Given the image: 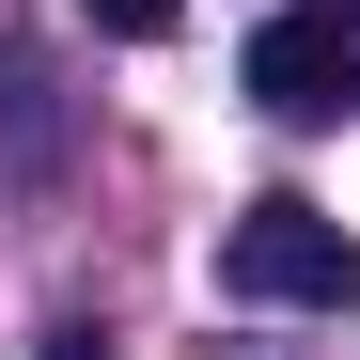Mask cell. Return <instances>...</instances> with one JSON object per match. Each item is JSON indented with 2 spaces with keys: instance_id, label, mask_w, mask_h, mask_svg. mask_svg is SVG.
<instances>
[{
  "instance_id": "3957f363",
  "label": "cell",
  "mask_w": 360,
  "mask_h": 360,
  "mask_svg": "<svg viewBox=\"0 0 360 360\" xmlns=\"http://www.w3.org/2000/svg\"><path fill=\"white\" fill-rule=\"evenodd\" d=\"M79 16H94V32H110V47H157V32H172V16H188V0H79Z\"/></svg>"
},
{
  "instance_id": "277c9868",
  "label": "cell",
  "mask_w": 360,
  "mask_h": 360,
  "mask_svg": "<svg viewBox=\"0 0 360 360\" xmlns=\"http://www.w3.org/2000/svg\"><path fill=\"white\" fill-rule=\"evenodd\" d=\"M47 360H110V345H94V329H47Z\"/></svg>"
},
{
  "instance_id": "6da1fadb",
  "label": "cell",
  "mask_w": 360,
  "mask_h": 360,
  "mask_svg": "<svg viewBox=\"0 0 360 360\" xmlns=\"http://www.w3.org/2000/svg\"><path fill=\"white\" fill-rule=\"evenodd\" d=\"M219 297H251V314H345V297H360V235L329 204L266 188V204H235V235H219Z\"/></svg>"
},
{
  "instance_id": "7a4b0ae2",
  "label": "cell",
  "mask_w": 360,
  "mask_h": 360,
  "mask_svg": "<svg viewBox=\"0 0 360 360\" xmlns=\"http://www.w3.org/2000/svg\"><path fill=\"white\" fill-rule=\"evenodd\" d=\"M235 79H251V110H282V126H345L360 110V32L345 16H266L235 47Z\"/></svg>"
}]
</instances>
